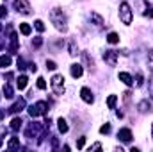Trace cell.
Masks as SVG:
<instances>
[{
	"instance_id": "24",
	"label": "cell",
	"mask_w": 153,
	"mask_h": 152,
	"mask_svg": "<svg viewBox=\"0 0 153 152\" xmlns=\"http://www.w3.org/2000/svg\"><path fill=\"white\" fill-rule=\"evenodd\" d=\"M37 88H39V90H45V88H46V82H45V79H43V77H39V79H37Z\"/></svg>"
},
{
	"instance_id": "1",
	"label": "cell",
	"mask_w": 153,
	"mask_h": 152,
	"mask_svg": "<svg viewBox=\"0 0 153 152\" xmlns=\"http://www.w3.org/2000/svg\"><path fill=\"white\" fill-rule=\"evenodd\" d=\"M50 20H52V23L59 29V30H66L68 27H66V16H64V13L61 11V9H52L50 11Z\"/></svg>"
},
{
	"instance_id": "34",
	"label": "cell",
	"mask_w": 153,
	"mask_h": 152,
	"mask_svg": "<svg viewBox=\"0 0 153 152\" xmlns=\"http://www.w3.org/2000/svg\"><path fill=\"white\" fill-rule=\"evenodd\" d=\"M2 118H4V111H0V122H2Z\"/></svg>"
},
{
	"instance_id": "8",
	"label": "cell",
	"mask_w": 153,
	"mask_h": 152,
	"mask_svg": "<svg viewBox=\"0 0 153 152\" xmlns=\"http://www.w3.org/2000/svg\"><path fill=\"white\" fill-rule=\"evenodd\" d=\"M118 138H119L121 142H125V143H127V142H130V140H132V131H130V129H121V131L118 133Z\"/></svg>"
},
{
	"instance_id": "17",
	"label": "cell",
	"mask_w": 153,
	"mask_h": 152,
	"mask_svg": "<svg viewBox=\"0 0 153 152\" xmlns=\"http://www.w3.org/2000/svg\"><path fill=\"white\" fill-rule=\"evenodd\" d=\"M20 30H21V34L29 36V34H30V25H29V23H20Z\"/></svg>"
},
{
	"instance_id": "11",
	"label": "cell",
	"mask_w": 153,
	"mask_h": 152,
	"mask_svg": "<svg viewBox=\"0 0 153 152\" xmlns=\"http://www.w3.org/2000/svg\"><path fill=\"white\" fill-rule=\"evenodd\" d=\"M82 73H84V70H82L80 65H71V75L73 77H80Z\"/></svg>"
},
{
	"instance_id": "25",
	"label": "cell",
	"mask_w": 153,
	"mask_h": 152,
	"mask_svg": "<svg viewBox=\"0 0 153 152\" xmlns=\"http://www.w3.org/2000/svg\"><path fill=\"white\" fill-rule=\"evenodd\" d=\"M70 54H71V56H75V54H77V45H75L73 41L70 43Z\"/></svg>"
},
{
	"instance_id": "5",
	"label": "cell",
	"mask_w": 153,
	"mask_h": 152,
	"mask_svg": "<svg viewBox=\"0 0 153 152\" xmlns=\"http://www.w3.org/2000/svg\"><path fill=\"white\" fill-rule=\"evenodd\" d=\"M14 9L21 14H30V4L27 0H14Z\"/></svg>"
},
{
	"instance_id": "7",
	"label": "cell",
	"mask_w": 153,
	"mask_h": 152,
	"mask_svg": "<svg viewBox=\"0 0 153 152\" xmlns=\"http://www.w3.org/2000/svg\"><path fill=\"white\" fill-rule=\"evenodd\" d=\"M80 95H82L84 102H87V104H91V102L94 100V97H93V93H91L89 88H82V90H80Z\"/></svg>"
},
{
	"instance_id": "14",
	"label": "cell",
	"mask_w": 153,
	"mask_h": 152,
	"mask_svg": "<svg viewBox=\"0 0 153 152\" xmlns=\"http://www.w3.org/2000/svg\"><path fill=\"white\" fill-rule=\"evenodd\" d=\"M139 109H141V113H146V111L150 113V111H152V106H150L146 100H143V102L139 104Z\"/></svg>"
},
{
	"instance_id": "33",
	"label": "cell",
	"mask_w": 153,
	"mask_h": 152,
	"mask_svg": "<svg viewBox=\"0 0 153 152\" xmlns=\"http://www.w3.org/2000/svg\"><path fill=\"white\" fill-rule=\"evenodd\" d=\"M150 86H152V97H153V77L150 79Z\"/></svg>"
},
{
	"instance_id": "37",
	"label": "cell",
	"mask_w": 153,
	"mask_h": 152,
	"mask_svg": "<svg viewBox=\"0 0 153 152\" xmlns=\"http://www.w3.org/2000/svg\"><path fill=\"white\" fill-rule=\"evenodd\" d=\"M152 136H153V127H152Z\"/></svg>"
},
{
	"instance_id": "6",
	"label": "cell",
	"mask_w": 153,
	"mask_h": 152,
	"mask_svg": "<svg viewBox=\"0 0 153 152\" xmlns=\"http://www.w3.org/2000/svg\"><path fill=\"white\" fill-rule=\"evenodd\" d=\"M103 59H105L111 66H116V63H118V52H114V50H107V52L103 54Z\"/></svg>"
},
{
	"instance_id": "16",
	"label": "cell",
	"mask_w": 153,
	"mask_h": 152,
	"mask_svg": "<svg viewBox=\"0 0 153 152\" xmlns=\"http://www.w3.org/2000/svg\"><path fill=\"white\" fill-rule=\"evenodd\" d=\"M57 124H59V131H61V133H68V124H66L64 118H59Z\"/></svg>"
},
{
	"instance_id": "19",
	"label": "cell",
	"mask_w": 153,
	"mask_h": 152,
	"mask_svg": "<svg viewBox=\"0 0 153 152\" xmlns=\"http://www.w3.org/2000/svg\"><path fill=\"white\" fill-rule=\"evenodd\" d=\"M116 100H118V97H116V95H111V97H109V100H107V106H109L111 109H114V106H116Z\"/></svg>"
},
{
	"instance_id": "29",
	"label": "cell",
	"mask_w": 153,
	"mask_h": 152,
	"mask_svg": "<svg viewBox=\"0 0 153 152\" xmlns=\"http://www.w3.org/2000/svg\"><path fill=\"white\" fill-rule=\"evenodd\" d=\"M84 143H86V138H80V140L77 142V147H78V149H82V147H84Z\"/></svg>"
},
{
	"instance_id": "20",
	"label": "cell",
	"mask_w": 153,
	"mask_h": 152,
	"mask_svg": "<svg viewBox=\"0 0 153 152\" xmlns=\"http://www.w3.org/2000/svg\"><path fill=\"white\" fill-rule=\"evenodd\" d=\"M20 147V140L18 138H11V142H9V149H18Z\"/></svg>"
},
{
	"instance_id": "32",
	"label": "cell",
	"mask_w": 153,
	"mask_h": 152,
	"mask_svg": "<svg viewBox=\"0 0 153 152\" xmlns=\"http://www.w3.org/2000/svg\"><path fill=\"white\" fill-rule=\"evenodd\" d=\"M29 68H30V72H36V70H37V66H36L34 63H30V65H29Z\"/></svg>"
},
{
	"instance_id": "22",
	"label": "cell",
	"mask_w": 153,
	"mask_h": 152,
	"mask_svg": "<svg viewBox=\"0 0 153 152\" xmlns=\"http://www.w3.org/2000/svg\"><path fill=\"white\" fill-rule=\"evenodd\" d=\"M91 18H93L94 22H96V25H102V23H103V20H102V16H98L96 13H91Z\"/></svg>"
},
{
	"instance_id": "26",
	"label": "cell",
	"mask_w": 153,
	"mask_h": 152,
	"mask_svg": "<svg viewBox=\"0 0 153 152\" xmlns=\"http://www.w3.org/2000/svg\"><path fill=\"white\" fill-rule=\"evenodd\" d=\"M109 131H111V125H109V124H105V125H102V129H100V133H102V134H107Z\"/></svg>"
},
{
	"instance_id": "31",
	"label": "cell",
	"mask_w": 153,
	"mask_h": 152,
	"mask_svg": "<svg viewBox=\"0 0 153 152\" xmlns=\"http://www.w3.org/2000/svg\"><path fill=\"white\" fill-rule=\"evenodd\" d=\"M18 68H21V70L25 68V63H23V59H18Z\"/></svg>"
},
{
	"instance_id": "13",
	"label": "cell",
	"mask_w": 153,
	"mask_h": 152,
	"mask_svg": "<svg viewBox=\"0 0 153 152\" xmlns=\"http://www.w3.org/2000/svg\"><path fill=\"white\" fill-rule=\"evenodd\" d=\"M11 65V57L9 56H0V66L2 68H7Z\"/></svg>"
},
{
	"instance_id": "23",
	"label": "cell",
	"mask_w": 153,
	"mask_h": 152,
	"mask_svg": "<svg viewBox=\"0 0 153 152\" xmlns=\"http://www.w3.org/2000/svg\"><path fill=\"white\" fill-rule=\"evenodd\" d=\"M34 25H36V29H37L39 32H43V30H45V23H43L41 20H36V22H34Z\"/></svg>"
},
{
	"instance_id": "10",
	"label": "cell",
	"mask_w": 153,
	"mask_h": 152,
	"mask_svg": "<svg viewBox=\"0 0 153 152\" xmlns=\"http://www.w3.org/2000/svg\"><path fill=\"white\" fill-rule=\"evenodd\" d=\"M23 108H25V100H23V99H20V100H18V102L9 109V111H11V113H18V111H21Z\"/></svg>"
},
{
	"instance_id": "4",
	"label": "cell",
	"mask_w": 153,
	"mask_h": 152,
	"mask_svg": "<svg viewBox=\"0 0 153 152\" xmlns=\"http://www.w3.org/2000/svg\"><path fill=\"white\" fill-rule=\"evenodd\" d=\"M46 109H48L46 102L41 100V102H36L34 106H30V108H29V113H30V116H39V115H45Z\"/></svg>"
},
{
	"instance_id": "15",
	"label": "cell",
	"mask_w": 153,
	"mask_h": 152,
	"mask_svg": "<svg viewBox=\"0 0 153 152\" xmlns=\"http://www.w3.org/2000/svg\"><path fill=\"white\" fill-rule=\"evenodd\" d=\"M21 124H23L21 118H14V120L11 122V129H12V131H18V129L21 127Z\"/></svg>"
},
{
	"instance_id": "35",
	"label": "cell",
	"mask_w": 153,
	"mask_h": 152,
	"mask_svg": "<svg viewBox=\"0 0 153 152\" xmlns=\"http://www.w3.org/2000/svg\"><path fill=\"white\" fill-rule=\"evenodd\" d=\"M150 61H153V50L150 52Z\"/></svg>"
},
{
	"instance_id": "30",
	"label": "cell",
	"mask_w": 153,
	"mask_h": 152,
	"mask_svg": "<svg viewBox=\"0 0 153 152\" xmlns=\"http://www.w3.org/2000/svg\"><path fill=\"white\" fill-rule=\"evenodd\" d=\"M4 16H7V9L2 5V7H0V18H4Z\"/></svg>"
},
{
	"instance_id": "9",
	"label": "cell",
	"mask_w": 153,
	"mask_h": 152,
	"mask_svg": "<svg viewBox=\"0 0 153 152\" xmlns=\"http://www.w3.org/2000/svg\"><path fill=\"white\" fill-rule=\"evenodd\" d=\"M27 82H29L27 75H21V77H18V81H16V86H18V90H25V88H27Z\"/></svg>"
},
{
	"instance_id": "3",
	"label": "cell",
	"mask_w": 153,
	"mask_h": 152,
	"mask_svg": "<svg viewBox=\"0 0 153 152\" xmlns=\"http://www.w3.org/2000/svg\"><path fill=\"white\" fill-rule=\"evenodd\" d=\"M52 90L55 95H62L64 93V77L62 75H53L52 79Z\"/></svg>"
},
{
	"instance_id": "18",
	"label": "cell",
	"mask_w": 153,
	"mask_h": 152,
	"mask_svg": "<svg viewBox=\"0 0 153 152\" xmlns=\"http://www.w3.org/2000/svg\"><path fill=\"white\" fill-rule=\"evenodd\" d=\"M107 41H109V43H112V45H114V43H118V41H119V36H118V34H116V32H111V34H109V36H107Z\"/></svg>"
},
{
	"instance_id": "28",
	"label": "cell",
	"mask_w": 153,
	"mask_h": 152,
	"mask_svg": "<svg viewBox=\"0 0 153 152\" xmlns=\"http://www.w3.org/2000/svg\"><path fill=\"white\" fill-rule=\"evenodd\" d=\"M41 43H43V39H41V38H36V39L32 41V45H34L36 48H37V47H41Z\"/></svg>"
},
{
	"instance_id": "21",
	"label": "cell",
	"mask_w": 153,
	"mask_h": 152,
	"mask_svg": "<svg viewBox=\"0 0 153 152\" xmlns=\"http://www.w3.org/2000/svg\"><path fill=\"white\" fill-rule=\"evenodd\" d=\"M4 93H5L7 99H11V97H12V88H11L9 84H5V86H4Z\"/></svg>"
},
{
	"instance_id": "36",
	"label": "cell",
	"mask_w": 153,
	"mask_h": 152,
	"mask_svg": "<svg viewBox=\"0 0 153 152\" xmlns=\"http://www.w3.org/2000/svg\"><path fill=\"white\" fill-rule=\"evenodd\" d=\"M0 147H2V136H0Z\"/></svg>"
},
{
	"instance_id": "27",
	"label": "cell",
	"mask_w": 153,
	"mask_h": 152,
	"mask_svg": "<svg viewBox=\"0 0 153 152\" xmlns=\"http://www.w3.org/2000/svg\"><path fill=\"white\" fill-rule=\"evenodd\" d=\"M46 68H48V70H55V68H57V65H55L53 61H46Z\"/></svg>"
},
{
	"instance_id": "12",
	"label": "cell",
	"mask_w": 153,
	"mask_h": 152,
	"mask_svg": "<svg viewBox=\"0 0 153 152\" xmlns=\"http://www.w3.org/2000/svg\"><path fill=\"white\" fill-rule=\"evenodd\" d=\"M119 79H121V81H123L125 84H128V86H132V84H134L132 77H130L128 73H125V72H121V73H119Z\"/></svg>"
},
{
	"instance_id": "2",
	"label": "cell",
	"mask_w": 153,
	"mask_h": 152,
	"mask_svg": "<svg viewBox=\"0 0 153 152\" xmlns=\"http://www.w3.org/2000/svg\"><path fill=\"white\" fill-rule=\"evenodd\" d=\"M119 18H121V22H123L125 25H130V23H132L134 14H132V9H130V5H128L127 2H123V4L119 5Z\"/></svg>"
},
{
	"instance_id": "38",
	"label": "cell",
	"mask_w": 153,
	"mask_h": 152,
	"mask_svg": "<svg viewBox=\"0 0 153 152\" xmlns=\"http://www.w3.org/2000/svg\"><path fill=\"white\" fill-rule=\"evenodd\" d=\"M0 29H2V25H0Z\"/></svg>"
}]
</instances>
